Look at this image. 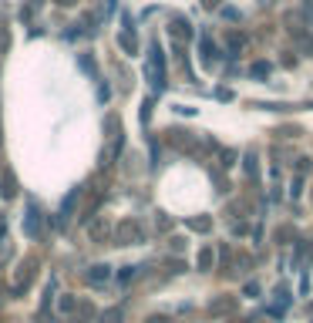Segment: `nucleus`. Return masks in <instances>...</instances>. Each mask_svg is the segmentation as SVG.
Instances as JSON below:
<instances>
[{"label": "nucleus", "instance_id": "f257e3e1", "mask_svg": "<svg viewBox=\"0 0 313 323\" xmlns=\"http://www.w3.org/2000/svg\"><path fill=\"white\" fill-rule=\"evenodd\" d=\"M300 11H303V17H306V24H310V31H313V0H300Z\"/></svg>", "mask_w": 313, "mask_h": 323}, {"label": "nucleus", "instance_id": "f03ea898", "mask_svg": "<svg viewBox=\"0 0 313 323\" xmlns=\"http://www.w3.org/2000/svg\"><path fill=\"white\" fill-rule=\"evenodd\" d=\"M269 74V64L266 61H256V64H253V78H266Z\"/></svg>", "mask_w": 313, "mask_h": 323}, {"label": "nucleus", "instance_id": "20e7f679", "mask_svg": "<svg viewBox=\"0 0 313 323\" xmlns=\"http://www.w3.org/2000/svg\"><path fill=\"white\" fill-rule=\"evenodd\" d=\"M300 192H303V178H293V185H290V195H293V199H300Z\"/></svg>", "mask_w": 313, "mask_h": 323}, {"label": "nucleus", "instance_id": "7ed1b4c3", "mask_svg": "<svg viewBox=\"0 0 313 323\" xmlns=\"http://www.w3.org/2000/svg\"><path fill=\"white\" fill-rule=\"evenodd\" d=\"M246 175L256 178V155H246Z\"/></svg>", "mask_w": 313, "mask_h": 323}, {"label": "nucleus", "instance_id": "39448f33", "mask_svg": "<svg viewBox=\"0 0 313 323\" xmlns=\"http://www.w3.org/2000/svg\"><path fill=\"white\" fill-rule=\"evenodd\" d=\"M296 172L306 175V172H310V158H300V162H296Z\"/></svg>", "mask_w": 313, "mask_h": 323}]
</instances>
